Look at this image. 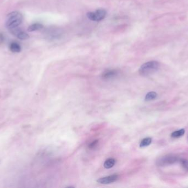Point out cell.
Returning a JSON list of instances; mask_svg holds the SVG:
<instances>
[{
	"instance_id": "6da1fadb",
	"label": "cell",
	"mask_w": 188,
	"mask_h": 188,
	"mask_svg": "<svg viewBox=\"0 0 188 188\" xmlns=\"http://www.w3.org/2000/svg\"><path fill=\"white\" fill-rule=\"evenodd\" d=\"M23 15L18 11L12 12L6 18V26L9 31L19 27L23 22Z\"/></svg>"
},
{
	"instance_id": "7a4b0ae2",
	"label": "cell",
	"mask_w": 188,
	"mask_h": 188,
	"mask_svg": "<svg viewBox=\"0 0 188 188\" xmlns=\"http://www.w3.org/2000/svg\"><path fill=\"white\" fill-rule=\"evenodd\" d=\"M160 68V63L156 61H151L144 63L140 67V74L143 76H148L154 74Z\"/></svg>"
},
{
	"instance_id": "3957f363",
	"label": "cell",
	"mask_w": 188,
	"mask_h": 188,
	"mask_svg": "<svg viewBox=\"0 0 188 188\" xmlns=\"http://www.w3.org/2000/svg\"><path fill=\"white\" fill-rule=\"evenodd\" d=\"M179 157L174 154H167L160 157L156 161V165L158 167H165L171 165L179 161Z\"/></svg>"
},
{
	"instance_id": "277c9868",
	"label": "cell",
	"mask_w": 188,
	"mask_h": 188,
	"mask_svg": "<svg viewBox=\"0 0 188 188\" xmlns=\"http://www.w3.org/2000/svg\"><path fill=\"white\" fill-rule=\"evenodd\" d=\"M107 14L106 10L103 9H99L95 12H90L87 13V17L89 20L95 22H99L105 18Z\"/></svg>"
},
{
	"instance_id": "5b68a950",
	"label": "cell",
	"mask_w": 188,
	"mask_h": 188,
	"mask_svg": "<svg viewBox=\"0 0 188 188\" xmlns=\"http://www.w3.org/2000/svg\"><path fill=\"white\" fill-rule=\"evenodd\" d=\"M12 34L14 35L16 37H17L20 40H26L29 38V35L27 33H26L22 30H21L19 27L14 29L11 31Z\"/></svg>"
},
{
	"instance_id": "8992f818",
	"label": "cell",
	"mask_w": 188,
	"mask_h": 188,
	"mask_svg": "<svg viewBox=\"0 0 188 188\" xmlns=\"http://www.w3.org/2000/svg\"><path fill=\"white\" fill-rule=\"evenodd\" d=\"M118 178V175L117 174H113L108 177L101 178L97 180V182L102 184H108L116 182Z\"/></svg>"
},
{
	"instance_id": "52a82bcc",
	"label": "cell",
	"mask_w": 188,
	"mask_h": 188,
	"mask_svg": "<svg viewBox=\"0 0 188 188\" xmlns=\"http://www.w3.org/2000/svg\"><path fill=\"white\" fill-rule=\"evenodd\" d=\"M118 74V72L116 70H108L103 74L102 77L105 80H111L117 77Z\"/></svg>"
},
{
	"instance_id": "ba28073f",
	"label": "cell",
	"mask_w": 188,
	"mask_h": 188,
	"mask_svg": "<svg viewBox=\"0 0 188 188\" xmlns=\"http://www.w3.org/2000/svg\"><path fill=\"white\" fill-rule=\"evenodd\" d=\"M9 49L10 51L14 53H18L20 52L22 50V48L20 44L17 42H12L9 44Z\"/></svg>"
},
{
	"instance_id": "9c48e42d",
	"label": "cell",
	"mask_w": 188,
	"mask_h": 188,
	"mask_svg": "<svg viewBox=\"0 0 188 188\" xmlns=\"http://www.w3.org/2000/svg\"><path fill=\"white\" fill-rule=\"evenodd\" d=\"M44 28V26L43 24H40V23H34L32 24L30 26H29L28 28V31L30 32L32 31H40Z\"/></svg>"
},
{
	"instance_id": "30bf717a",
	"label": "cell",
	"mask_w": 188,
	"mask_h": 188,
	"mask_svg": "<svg viewBox=\"0 0 188 188\" xmlns=\"http://www.w3.org/2000/svg\"><path fill=\"white\" fill-rule=\"evenodd\" d=\"M184 134H185V130L184 128H182L172 132L171 134V137L173 139H178L183 136Z\"/></svg>"
},
{
	"instance_id": "8fae6325",
	"label": "cell",
	"mask_w": 188,
	"mask_h": 188,
	"mask_svg": "<svg viewBox=\"0 0 188 188\" xmlns=\"http://www.w3.org/2000/svg\"><path fill=\"white\" fill-rule=\"evenodd\" d=\"M115 163H116V160L113 158H109L105 162L103 166L106 169H110L113 167Z\"/></svg>"
},
{
	"instance_id": "7c38bea8",
	"label": "cell",
	"mask_w": 188,
	"mask_h": 188,
	"mask_svg": "<svg viewBox=\"0 0 188 188\" xmlns=\"http://www.w3.org/2000/svg\"><path fill=\"white\" fill-rule=\"evenodd\" d=\"M157 94L155 92H148V94L146 95L145 100V101H151L155 99L157 97Z\"/></svg>"
},
{
	"instance_id": "4fadbf2b",
	"label": "cell",
	"mask_w": 188,
	"mask_h": 188,
	"mask_svg": "<svg viewBox=\"0 0 188 188\" xmlns=\"http://www.w3.org/2000/svg\"><path fill=\"white\" fill-rule=\"evenodd\" d=\"M151 142H152V139L150 137L145 138L141 141V143H140V147L142 148V147L148 146L151 144Z\"/></svg>"
},
{
	"instance_id": "5bb4252c",
	"label": "cell",
	"mask_w": 188,
	"mask_h": 188,
	"mask_svg": "<svg viewBox=\"0 0 188 188\" xmlns=\"http://www.w3.org/2000/svg\"><path fill=\"white\" fill-rule=\"evenodd\" d=\"M179 162L181 163L183 169L188 172V160L186 159H180Z\"/></svg>"
},
{
	"instance_id": "9a60e30c",
	"label": "cell",
	"mask_w": 188,
	"mask_h": 188,
	"mask_svg": "<svg viewBox=\"0 0 188 188\" xmlns=\"http://www.w3.org/2000/svg\"><path fill=\"white\" fill-rule=\"evenodd\" d=\"M98 143H99V140H95V141H93L90 143H89V145L88 146L89 148L90 149V150H92V149L96 148V147L98 145Z\"/></svg>"
}]
</instances>
